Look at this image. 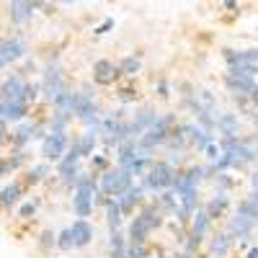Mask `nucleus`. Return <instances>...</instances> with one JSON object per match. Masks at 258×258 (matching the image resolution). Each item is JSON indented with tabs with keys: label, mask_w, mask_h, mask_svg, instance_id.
<instances>
[{
	"label": "nucleus",
	"mask_w": 258,
	"mask_h": 258,
	"mask_svg": "<svg viewBox=\"0 0 258 258\" xmlns=\"http://www.w3.org/2000/svg\"><path fill=\"white\" fill-rule=\"evenodd\" d=\"M18 199H21V183H8V186H3L0 188V207L3 209H11V207H16L18 204Z\"/></svg>",
	"instance_id": "bb28decb"
},
{
	"label": "nucleus",
	"mask_w": 258,
	"mask_h": 258,
	"mask_svg": "<svg viewBox=\"0 0 258 258\" xmlns=\"http://www.w3.org/2000/svg\"><path fill=\"white\" fill-rule=\"evenodd\" d=\"M248 98H250V106H253V109H258V85L253 88V93H250Z\"/></svg>",
	"instance_id": "c03bdc74"
},
{
	"label": "nucleus",
	"mask_w": 258,
	"mask_h": 258,
	"mask_svg": "<svg viewBox=\"0 0 258 258\" xmlns=\"http://www.w3.org/2000/svg\"><path fill=\"white\" fill-rule=\"evenodd\" d=\"M39 91H41V85H39V83H26V88H24V96H26V101L31 103V101L39 96Z\"/></svg>",
	"instance_id": "58836bf2"
},
{
	"label": "nucleus",
	"mask_w": 258,
	"mask_h": 258,
	"mask_svg": "<svg viewBox=\"0 0 258 258\" xmlns=\"http://www.w3.org/2000/svg\"><path fill=\"white\" fill-rule=\"evenodd\" d=\"M70 232H73L75 248H85V245H91V240L96 238V227H93L88 220H75V222L70 225Z\"/></svg>",
	"instance_id": "2eb2a0df"
},
{
	"label": "nucleus",
	"mask_w": 258,
	"mask_h": 258,
	"mask_svg": "<svg viewBox=\"0 0 258 258\" xmlns=\"http://www.w3.org/2000/svg\"><path fill=\"white\" fill-rule=\"evenodd\" d=\"M209 227H212V220L207 217V212L204 209H199L197 214H194V220H191V235H197V238H207V235H209Z\"/></svg>",
	"instance_id": "393cba45"
},
{
	"label": "nucleus",
	"mask_w": 258,
	"mask_h": 258,
	"mask_svg": "<svg viewBox=\"0 0 258 258\" xmlns=\"http://www.w3.org/2000/svg\"><path fill=\"white\" fill-rule=\"evenodd\" d=\"M111 29H114V18H103V24H101V26H96V29H93V34L103 36V34H109Z\"/></svg>",
	"instance_id": "ea45409f"
},
{
	"label": "nucleus",
	"mask_w": 258,
	"mask_h": 258,
	"mask_svg": "<svg viewBox=\"0 0 258 258\" xmlns=\"http://www.w3.org/2000/svg\"><path fill=\"white\" fill-rule=\"evenodd\" d=\"M103 207H106V225H109V230H111V232L121 230L124 214H121V207H119V202H116V199H109V202H106Z\"/></svg>",
	"instance_id": "4be33fe9"
},
{
	"label": "nucleus",
	"mask_w": 258,
	"mask_h": 258,
	"mask_svg": "<svg viewBox=\"0 0 258 258\" xmlns=\"http://www.w3.org/2000/svg\"><path fill=\"white\" fill-rule=\"evenodd\" d=\"M26 54V41L24 39H0V68H6V64L16 62Z\"/></svg>",
	"instance_id": "9b49d317"
},
{
	"label": "nucleus",
	"mask_w": 258,
	"mask_h": 258,
	"mask_svg": "<svg viewBox=\"0 0 258 258\" xmlns=\"http://www.w3.org/2000/svg\"><path fill=\"white\" fill-rule=\"evenodd\" d=\"M217 132H220L222 137H238V132H240V119H238V114H232V111L220 114V119H217Z\"/></svg>",
	"instance_id": "6ab92c4d"
},
{
	"label": "nucleus",
	"mask_w": 258,
	"mask_h": 258,
	"mask_svg": "<svg viewBox=\"0 0 258 258\" xmlns=\"http://www.w3.org/2000/svg\"><path fill=\"white\" fill-rule=\"evenodd\" d=\"M250 186H253V191L258 194V170H253V173H250Z\"/></svg>",
	"instance_id": "a18cd8bd"
},
{
	"label": "nucleus",
	"mask_w": 258,
	"mask_h": 258,
	"mask_svg": "<svg viewBox=\"0 0 258 258\" xmlns=\"http://www.w3.org/2000/svg\"><path fill=\"white\" fill-rule=\"evenodd\" d=\"M116 202H119V207H121V214H132L135 207H145V188H142V183H135V186L129 188L124 197H119Z\"/></svg>",
	"instance_id": "dca6fc26"
},
{
	"label": "nucleus",
	"mask_w": 258,
	"mask_h": 258,
	"mask_svg": "<svg viewBox=\"0 0 258 258\" xmlns=\"http://www.w3.org/2000/svg\"><path fill=\"white\" fill-rule=\"evenodd\" d=\"M70 114H62V111H54L52 114V124H49V132H68V124H70Z\"/></svg>",
	"instance_id": "473e14b6"
},
{
	"label": "nucleus",
	"mask_w": 258,
	"mask_h": 258,
	"mask_svg": "<svg viewBox=\"0 0 258 258\" xmlns=\"http://www.w3.org/2000/svg\"><path fill=\"white\" fill-rule=\"evenodd\" d=\"M57 245H59L62 250H73V248H75V240H73L70 227H68V230H62V232L57 235Z\"/></svg>",
	"instance_id": "f704fd0d"
},
{
	"label": "nucleus",
	"mask_w": 258,
	"mask_h": 258,
	"mask_svg": "<svg viewBox=\"0 0 258 258\" xmlns=\"http://www.w3.org/2000/svg\"><path fill=\"white\" fill-rule=\"evenodd\" d=\"M163 212L158 209V204L153 202V204H145L142 209H140V214L129 222V230H126V240H129V245H145L147 243V238H150V232L153 230H158V227H163Z\"/></svg>",
	"instance_id": "f257e3e1"
},
{
	"label": "nucleus",
	"mask_w": 258,
	"mask_h": 258,
	"mask_svg": "<svg viewBox=\"0 0 258 258\" xmlns=\"http://www.w3.org/2000/svg\"><path fill=\"white\" fill-rule=\"evenodd\" d=\"M178 258H199V255H194V253H186V250H183V253H181Z\"/></svg>",
	"instance_id": "864d4df0"
},
{
	"label": "nucleus",
	"mask_w": 258,
	"mask_h": 258,
	"mask_svg": "<svg viewBox=\"0 0 258 258\" xmlns=\"http://www.w3.org/2000/svg\"><path fill=\"white\" fill-rule=\"evenodd\" d=\"M3 142H6V119L0 121V145H3Z\"/></svg>",
	"instance_id": "de8ad7c7"
},
{
	"label": "nucleus",
	"mask_w": 258,
	"mask_h": 258,
	"mask_svg": "<svg viewBox=\"0 0 258 258\" xmlns=\"http://www.w3.org/2000/svg\"><path fill=\"white\" fill-rule=\"evenodd\" d=\"M227 11H235V8H238V3H235V0H225V3H222Z\"/></svg>",
	"instance_id": "09e8293b"
},
{
	"label": "nucleus",
	"mask_w": 258,
	"mask_h": 258,
	"mask_svg": "<svg viewBox=\"0 0 258 258\" xmlns=\"http://www.w3.org/2000/svg\"><path fill=\"white\" fill-rule=\"evenodd\" d=\"M116 150H119V153H116V168H124V170H129V168H132V163L142 155L137 140H129V142H124Z\"/></svg>",
	"instance_id": "f3484780"
},
{
	"label": "nucleus",
	"mask_w": 258,
	"mask_h": 258,
	"mask_svg": "<svg viewBox=\"0 0 258 258\" xmlns=\"http://www.w3.org/2000/svg\"><path fill=\"white\" fill-rule=\"evenodd\" d=\"M225 85H227V91H230L232 96H250L258 83H255V78L238 75V73L227 70V75H225Z\"/></svg>",
	"instance_id": "ddd939ff"
},
{
	"label": "nucleus",
	"mask_w": 258,
	"mask_h": 258,
	"mask_svg": "<svg viewBox=\"0 0 258 258\" xmlns=\"http://www.w3.org/2000/svg\"><path fill=\"white\" fill-rule=\"evenodd\" d=\"M121 70H119V62H111V59H98L93 62V83L96 85H103V88H109L119 80Z\"/></svg>",
	"instance_id": "1a4fd4ad"
},
{
	"label": "nucleus",
	"mask_w": 258,
	"mask_h": 258,
	"mask_svg": "<svg viewBox=\"0 0 258 258\" xmlns=\"http://www.w3.org/2000/svg\"><path fill=\"white\" fill-rule=\"evenodd\" d=\"M250 121H253V126L258 129V109H253V114H250Z\"/></svg>",
	"instance_id": "8fccbe9b"
},
{
	"label": "nucleus",
	"mask_w": 258,
	"mask_h": 258,
	"mask_svg": "<svg viewBox=\"0 0 258 258\" xmlns=\"http://www.w3.org/2000/svg\"><path fill=\"white\" fill-rule=\"evenodd\" d=\"M49 245H57V235L52 230H47L44 235H41V248H49Z\"/></svg>",
	"instance_id": "79ce46f5"
},
{
	"label": "nucleus",
	"mask_w": 258,
	"mask_h": 258,
	"mask_svg": "<svg viewBox=\"0 0 258 258\" xmlns=\"http://www.w3.org/2000/svg\"><path fill=\"white\" fill-rule=\"evenodd\" d=\"M248 199H250V202H253V204H255V207H258V194H255V191H253V194H250V197H248Z\"/></svg>",
	"instance_id": "603ef678"
},
{
	"label": "nucleus",
	"mask_w": 258,
	"mask_h": 258,
	"mask_svg": "<svg viewBox=\"0 0 258 258\" xmlns=\"http://www.w3.org/2000/svg\"><path fill=\"white\" fill-rule=\"evenodd\" d=\"M49 176V165L47 163H39V165H34V168H29V176H26V183L29 186H36V183H41Z\"/></svg>",
	"instance_id": "7c9ffc66"
},
{
	"label": "nucleus",
	"mask_w": 258,
	"mask_h": 258,
	"mask_svg": "<svg viewBox=\"0 0 258 258\" xmlns=\"http://www.w3.org/2000/svg\"><path fill=\"white\" fill-rule=\"evenodd\" d=\"M214 181H217V188H220V194H227V191L235 186V181H232L227 173H217V178H214Z\"/></svg>",
	"instance_id": "c9c22d12"
},
{
	"label": "nucleus",
	"mask_w": 258,
	"mask_h": 258,
	"mask_svg": "<svg viewBox=\"0 0 258 258\" xmlns=\"http://www.w3.org/2000/svg\"><path fill=\"white\" fill-rule=\"evenodd\" d=\"M212 255L214 258H227V253H230V248H232V238L227 232H220V235H214L212 238Z\"/></svg>",
	"instance_id": "cd10ccee"
},
{
	"label": "nucleus",
	"mask_w": 258,
	"mask_h": 258,
	"mask_svg": "<svg viewBox=\"0 0 258 258\" xmlns=\"http://www.w3.org/2000/svg\"><path fill=\"white\" fill-rule=\"evenodd\" d=\"M173 126H176V114H165L158 119V124L153 129H147V132L137 140L140 142V150L145 155H150L155 147H165V142L170 140V132H173Z\"/></svg>",
	"instance_id": "20e7f679"
},
{
	"label": "nucleus",
	"mask_w": 258,
	"mask_h": 258,
	"mask_svg": "<svg viewBox=\"0 0 258 258\" xmlns=\"http://www.w3.org/2000/svg\"><path fill=\"white\" fill-rule=\"evenodd\" d=\"M24 88H26V83L21 80L18 75H11L6 83H3V88H0V96H3V101H13L18 96H24Z\"/></svg>",
	"instance_id": "5701e85b"
},
{
	"label": "nucleus",
	"mask_w": 258,
	"mask_h": 258,
	"mask_svg": "<svg viewBox=\"0 0 258 258\" xmlns=\"http://www.w3.org/2000/svg\"><path fill=\"white\" fill-rule=\"evenodd\" d=\"M116 98H119V103H135V101H137V88H132V85H124V88L116 91Z\"/></svg>",
	"instance_id": "72a5a7b5"
},
{
	"label": "nucleus",
	"mask_w": 258,
	"mask_h": 258,
	"mask_svg": "<svg viewBox=\"0 0 258 258\" xmlns=\"http://www.w3.org/2000/svg\"><path fill=\"white\" fill-rule=\"evenodd\" d=\"M3 103H6V119H11V121H21V119L29 114V101H26V96H18V98L3 101Z\"/></svg>",
	"instance_id": "412c9836"
},
{
	"label": "nucleus",
	"mask_w": 258,
	"mask_h": 258,
	"mask_svg": "<svg viewBox=\"0 0 258 258\" xmlns=\"http://www.w3.org/2000/svg\"><path fill=\"white\" fill-rule=\"evenodd\" d=\"M176 178H178V170L170 165L168 160H158V163H153L150 173L142 178V188H145V191H153V194H155V191L163 194V191L173 188Z\"/></svg>",
	"instance_id": "7ed1b4c3"
},
{
	"label": "nucleus",
	"mask_w": 258,
	"mask_h": 258,
	"mask_svg": "<svg viewBox=\"0 0 258 258\" xmlns=\"http://www.w3.org/2000/svg\"><path fill=\"white\" fill-rule=\"evenodd\" d=\"M258 225L250 220V217H245V214H238L235 212V217L230 220V225H227V235L230 238H238V240H245V238H250L253 235V230H255Z\"/></svg>",
	"instance_id": "4468645a"
},
{
	"label": "nucleus",
	"mask_w": 258,
	"mask_h": 258,
	"mask_svg": "<svg viewBox=\"0 0 258 258\" xmlns=\"http://www.w3.org/2000/svg\"><path fill=\"white\" fill-rule=\"evenodd\" d=\"M181 132H183L186 142H188L191 147H197L199 153H207V147H209V145H214V135H209L207 129H202L199 124H194V121L181 124Z\"/></svg>",
	"instance_id": "6e6552de"
},
{
	"label": "nucleus",
	"mask_w": 258,
	"mask_h": 258,
	"mask_svg": "<svg viewBox=\"0 0 258 258\" xmlns=\"http://www.w3.org/2000/svg\"><path fill=\"white\" fill-rule=\"evenodd\" d=\"M64 91H68V88H64V80H62L59 68H57V64H49L47 73H44V83H41V93H44V96L54 103Z\"/></svg>",
	"instance_id": "9d476101"
},
{
	"label": "nucleus",
	"mask_w": 258,
	"mask_h": 258,
	"mask_svg": "<svg viewBox=\"0 0 258 258\" xmlns=\"http://www.w3.org/2000/svg\"><path fill=\"white\" fill-rule=\"evenodd\" d=\"M36 207H39V202H36V199H34V202H26V204H21L18 214H21L24 220H29V217H34V214H36Z\"/></svg>",
	"instance_id": "e433bc0d"
},
{
	"label": "nucleus",
	"mask_w": 258,
	"mask_h": 258,
	"mask_svg": "<svg viewBox=\"0 0 258 258\" xmlns=\"http://www.w3.org/2000/svg\"><path fill=\"white\" fill-rule=\"evenodd\" d=\"M78 163H80V153H78V147H75V145H70L68 155H64V158L59 160V165H57L59 178H62L64 183H68V186H73V188H75V183H78V178H80Z\"/></svg>",
	"instance_id": "0eeeda50"
},
{
	"label": "nucleus",
	"mask_w": 258,
	"mask_h": 258,
	"mask_svg": "<svg viewBox=\"0 0 258 258\" xmlns=\"http://www.w3.org/2000/svg\"><path fill=\"white\" fill-rule=\"evenodd\" d=\"M70 150V140H68V132H49L41 142V155L47 160H62Z\"/></svg>",
	"instance_id": "423d86ee"
},
{
	"label": "nucleus",
	"mask_w": 258,
	"mask_h": 258,
	"mask_svg": "<svg viewBox=\"0 0 258 258\" xmlns=\"http://www.w3.org/2000/svg\"><path fill=\"white\" fill-rule=\"evenodd\" d=\"M183 176H186V178H188V181H191L194 186H199V183H202L204 178H209V176H207V168H204V165H188V168L183 170Z\"/></svg>",
	"instance_id": "2f4dec72"
},
{
	"label": "nucleus",
	"mask_w": 258,
	"mask_h": 258,
	"mask_svg": "<svg viewBox=\"0 0 258 258\" xmlns=\"http://www.w3.org/2000/svg\"><path fill=\"white\" fill-rule=\"evenodd\" d=\"M126 240H124V235L121 230L111 232V238H109V250H111V258H126Z\"/></svg>",
	"instance_id": "c85d7f7f"
},
{
	"label": "nucleus",
	"mask_w": 258,
	"mask_h": 258,
	"mask_svg": "<svg viewBox=\"0 0 258 258\" xmlns=\"http://www.w3.org/2000/svg\"><path fill=\"white\" fill-rule=\"evenodd\" d=\"M98 186H101V194H103V197L119 199V197H124V194L132 188L135 183H132V176H129L124 168H114V170H103Z\"/></svg>",
	"instance_id": "39448f33"
},
{
	"label": "nucleus",
	"mask_w": 258,
	"mask_h": 258,
	"mask_svg": "<svg viewBox=\"0 0 258 258\" xmlns=\"http://www.w3.org/2000/svg\"><path fill=\"white\" fill-rule=\"evenodd\" d=\"M202 209L207 212V217L214 222V220L225 217V212L230 209V197H227V194H220V191H217V194H214V197H212V199H209Z\"/></svg>",
	"instance_id": "a211bd4d"
},
{
	"label": "nucleus",
	"mask_w": 258,
	"mask_h": 258,
	"mask_svg": "<svg viewBox=\"0 0 258 258\" xmlns=\"http://www.w3.org/2000/svg\"><path fill=\"white\" fill-rule=\"evenodd\" d=\"M248 145L253 147V153H255V158H258V137H250V140H248Z\"/></svg>",
	"instance_id": "49530a36"
},
{
	"label": "nucleus",
	"mask_w": 258,
	"mask_h": 258,
	"mask_svg": "<svg viewBox=\"0 0 258 258\" xmlns=\"http://www.w3.org/2000/svg\"><path fill=\"white\" fill-rule=\"evenodd\" d=\"M98 183H96V176H80L78 183H75V197H73V209L78 214V220H88L91 212H93V204H96V191Z\"/></svg>",
	"instance_id": "f03ea898"
},
{
	"label": "nucleus",
	"mask_w": 258,
	"mask_h": 258,
	"mask_svg": "<svg viewBox=\"0 0 258 258\" xmlns=\"http://www.w3.org/2000/svg\"><path fill=\"white\" fill-rule=\"evenodd\" d=\"M39 135V126L36 124H31V121H24V124H18L16 126V132H13V137H11V142L16 145V147H24L31 137H36Z\"/></svg>",
	"instance_id": "b1692460"
},
{
	"label": "nucleus",
	"mask_w": 258,
	"mask_h": 258,
	"mask_svg": "<svg viewBox=\"0 0 258 258\" xmlns=\"http://www.w3.org/2000/svg\"><path fill=\"white\" fill-rule=\"evenodd\" d=\"M158 258H168V255H158Z\"/></svg>",
	"instance_id": "5fc2aeb1"
},
{
	"label": "nucleus",
	"mask_w": 258,
	"mask_h": 258,
	"mask_svg": "<svg viewBox=\"0 0 258 258\" xmlns=\"http://www.w3.org/2000/svg\"><path fill=\"white\" fill-rule=\"evenodd\" d=\"M126 258H150L147 245H129L126 248Z\"/></svg>",
	"instance_id": "4c0bfd02"
},
{
	"label": "nucleus",
	"mask_w": 258,
	"mask_h": 258,
	"mask_svg": "<svg viewBox=\"0 0 258 258\" xmlns=\"http://www.w3.org/2000/svg\"><path fill=\"white\" fill-rule=\"evenodd\" d=\"M73 145L78 147L80 158H91L93 150H96V145H98V132H96V129H88L85 135H80L78 140H73Z\"/></svg>",
	"instance_id": "aec40b11"
},
{
	"label": "nucleus",
	"mask_w": 258,
	"mask_h": 258,
	"mask_svg": "<svg viewBox=\"0 0 258 258\" xmlns=\"http://www.w3.org/2000/svg\"><path fill=\"white\" fill-rule=\"evenodd\" d=\"M248 258H258V245H253V248L248 250Z\"/></svg>",
	"instance_id": "3c124183"
},
{
	"label": "nucleus",
	"mask_w": 258,
	"mask_h": 258,
	"mask_svg": "<svg viewBox=\"0 0 258 258\" xmlns=\"http://www.w3.org/2000/svg\"><path fill=\"white\" fill-rule=\"evenodd\" d=\"M91 165H93V168H106V165H109V160H106L103 155H93V158H91Z\"/></svg>",
	"instance_id": "37998d69"
},
{
	"label": "nucleus",
	"mask_w": 258,
	"mask_h": 258,
	"mask_svg": "<svg viewBox=\"0 0 258 258\" xmlns=\"http://www.w3.org/2000/svg\"><path fill=\"white\" fill-rule=\"evenodd\" d=\"M158 119H160V114L155 111V109H150V106H145V109H140L137 114H135V119L129 121V126H132V135H135V140H140L147 129H153L155 124H158Z\"/></svg>",
	"instance_id": "f8f14e48"
},
{
	"label": "nucleus",
	"mask_w": 258,
	"mask_h": 258,
	"mask_svg": "<svg viewBox=\"0 0 258 258\" xmlns=\"http://www.w3.org/2000/svg\"><path fill=\"white\" fill-rule=\"evenodd\" d=\"M155 88H158V96H160V98H168V96H170V83H168L165 78H160V80H158Z\"/></svg>",
	"instance_id": "a19ab883"
},
{
	"label": "nucleus",
	"mask_w": 258,
	"mask_h": 258,
	"mask_svg": "<svg viewBox=\"0 0 258 258\" xmlns=\"http://www.w3.org/2000/svg\"><path fill=\"white\" fill-rule=\"evenodd\" d=\"M41 3H11V21L13 24H24L34 16V8H39Z\"/></svg>",
	"instance_id": "a878e982"
},
{
	"label": "nucleus",
	"mask_w": 258,
	"mask_h": 258,
	"mask_svg": "<svg viewBox=\"0 0 258 258\" xmlns=\"http://www.w3.org/2000/svg\"><path fill=\"white\" fill-rule=\"evenodd\" d=\"M119 70H121V75H126V78H135V75L142 70V59H140L137 54H126V57L119 62Z\"/></svg>",
	"instance_id": "c756f323"
}]
</instances>
